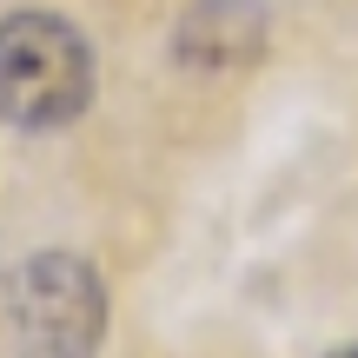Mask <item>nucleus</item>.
Here are the masks:
<instances>
[{
    "instance_id": "obj_1",
    "label": "nucleus",
    "mask_w": 358,
    "mask_h": 358,
    "mask_svg": "<svg viewBox=\"0 0 358 358\" xmlns=\"http://www.w3.org/2000/svg\"><path fill=\"white\" fill-rule=\"evenodd\" d=\"M93 100V47L60 13H7L0 20V120L47 133L80 120Z\"/></svg>"
},
{
    "instance_id": "obj_2",
    "label": "nucleus",
    "mask_w": 358,
    "mask_h": 358,
    "mask_svg": "<svg viewBox=\"0 0 358 358\" xmlns=\"http://www.w3.org/2000/svg\"><path fill=\"white\" fill-rule=\"evenodd\" d=\"M7 358H93L106 332V292L87 259L73 252H34L7 279Z\"/></svg>"
},
{
    "instance_id": "obj_3",
    "label": "nucleus",
    "mask_w": 358,
    "mask_h": 358,
    "mask_svg": "<svg viewBox=\"0 0 358 358\" xmlns=\"http://www.w3.org/2000/svg\"><path fill=\"white\" fill-rule=\"evenodd\" d=\"M259 40H266V7H259V0H192L179 34H173V53L186 66L226 73V66L252 60Z\"/></svg>"
},
{
    "instance_id": "obj_4",
    "label": "nucleus",
    "mask_w": 358,
    "mask_h": 358,
    "mask_svg": "<svg viewBox=\"0 0 358 358\" xmlns=\"http://www.w3.org/2000/svg\"><path fill=\"white\" fill-rule=\"evenodd\" d=\"M338 358H358V352H338Z\"/></svg>"
}]
</instances>
